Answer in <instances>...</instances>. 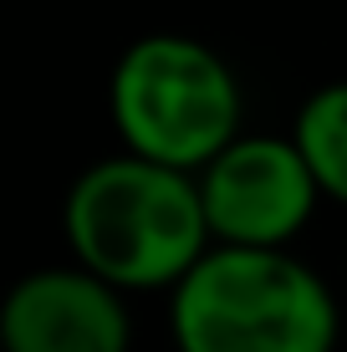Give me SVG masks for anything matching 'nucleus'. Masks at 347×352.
Instances as JSON below:
<instances>
[{
	"label": "nucleus",
	"mask_w": 347,
	"mask_h": 352,
	"mask_svg": "<svg viewBox=\"0 0 347 352\" xmlns=\"http://www.w3.org/2000/svg\"><path fill=\"white\" fill-rule=\"evenodd\" d=\"M128 291L82 261L21 276L0 301L5 352H133Z\"/></svg>",
	"instance_id": "obj_5"
},
{
	"label": "nucleus",
	"mask_w": 347,
	"mask_h": 352,
	"mask_svg": "<svg viewBox=\"0 0 347 352\" xmlns=\"http://www.w3.org/2000/svg\"><path fill=\"white\" fill-rule=\"evenodd\" d=\"M291 138L327 199L347 204V82H327L296 107Z\"/></svg>",
	"instance_id": "obj_6"
},
{
	"label": "nucleus",
	"mask_w": 347,
	"mask_h": 352,
	"mask_svg": "<svg viewBox=\"0 0 347 352\" xmlns=\"http://www.w3.org/2000/svg\"><path fill=\"white\" fill-rule=\"evenodd\" d=\"M179 352H337L332 286L286 245H214L174 281Z\"/></svg>",
	"instance_id": "obj_2"
},
{
	"label": "nucleus",
	"mask_w": 347,
	"mask_h": 352,
	"mask_svg": "<svg viewBox=\"0 0 347 352\" xmlns=\"http://www.w3.org/2000/svg\"><path fill=\"white\" fill-rule=\"evenodd\" d=\"M194 179L210 235L225 245H291L322 199L291 133H235Z\"/></svg>",
	"instance_id": "obj_4"
},
{
	"label": "nucleus",
	"mask_w": 347,
	"mask_h": 352,
	"mask_svg": "<svg viewBox=\"0 0 347 352\" xmlns=\"http://www.w3.org/2000/svg\"><path fill=\"white\" fill-rule=\"evenodd\" d=\"M62 230L71 261L117 291H174L179 276L214 245L199 179L128 148L71 179Z\"/></svg>",
	"instance_id": "obj_1"
},
{
	"label": "nucleus",
	"mask_w": 347,
	"mask_h": 352,
	"mask_svg": "<svg viewBox=\"0 0 347 352\" xmlns=\"http://www.w3.org/2000/svg\"><path fill=\"white\" fill-rule=\"evenodd\" d=\"M107 113L128 153L199 174L240 133V82L214 46L179 31L138 36L113 67Z\"/></svg>",
	"instance_id": "obj_3"
},
{
	"label": "nucleus",
	"mask_w": 347,
	"mask_h": 352,
	"mask_svg": "<svg viewBox=\"0 0 347 352\" xmlns=\"http://www.w3.org/2000/svg\"><path fill=\"white\" fill-rule=\"evenodd\" d=\"M0 352H5V342H0Z\"/></svg>",
	"instance_id": "obj_7"
}]
</instances>
